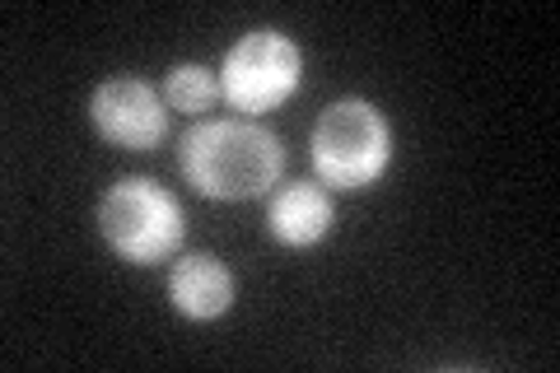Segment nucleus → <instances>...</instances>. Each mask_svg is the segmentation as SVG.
<instances>
[{"mask_svg": "<svg viewBox=\"0 0 560 373\" xmlns=\"http://www.w3.org/2000/svg\"><path fill=\"white\" fill-rule=\"evenodd\" d=\"M304 75V57L290 33L280 28H253L230 47L220 66V94L238 113H271L280 108Z\"/></svg>", "mask_w": 560, "mask_h": 373, "instance_id": "obj_4", "label": "nucleus"}, {"mask_svg": "<svg viewBox=\"0 0 560 373\" xmlns=\"http://www.w3.org/2000/svg\"><path fill=\"white\" fill-rule=\"evenodd\" d=\"M168 299L183 317L210 323L234 308V276L215 253H187L168 271Z\"/></svg>", "mask_w": 560, "mask_h": 373, "instance_id": "obj_6", "label": "nucleus"}, {"mask_svg": "<svg viewBox=\"0 0 560 373\" xmlns=\"http://www.w3.org/2000/svg\"><path fill=\"white\" fill-rule=\"evenodd\" d=\"M331 220V197L318 187V183H290L280 187L271 197V210H267V224H271V238L285 243V247H313L327 238Z\"/></svg>", "mask_w": 560, "mask_h": 373, "instance_id": "obj_7", "label": "nucleus"}, {"mask_svg": "<svg viewBox=\"0 0 560 373\" xmlns=\"http://www.w3.org/2000/svg\"><path fill=\"white\" fill-rule=\"evenodd\" d=\"M90 117L103 140L127 150H154L168 131L164 98L154 94L145 80L136 75H113L90 94Z\"/></svg>", "mask_w": 560, "mask_h": 373, "instance_id": "obj_5", "label": "nucleus"}, {"mask_svg": "<svg viewBox=\"0 0 560 373\" xmlns=\"http://www.w3.org/2000/svg\"><path fill=\"white\" fill-rule=\"evenodd\" d=\"M178 168L210 201H253L280 183L285 145L253 121H197L178 140Z\"/></svg>", "mask_w": 560, "mask_h": 373, "instance_id": "obj_1", "label": "nucleus"}, {"mask_svg": "<svg viewBox=\"0 0 560 373\" xmlns=\"http://www.w3.org/2000/svg\"><path fill=\"white\" fill-rule=\"evenodd\" d=\"M98 234L121 261L154 266L183 247V206L154 177H117L98 201Z\"/></svg>", "mask_w": 560, "mask_h": 373, "instance_id": "obj_2", "label": "nucleus"}, {"mask_svg": "<svg viewBox=\"0 0 560 373\" xmlns=\"http://www.w3.org/2000/svg\"><path fill=\"white\" fill-rule=\"evenodd\" d=\"M215 94H220V75H215V70H206V66H197V61L173 66V70H168V80H164V98H168V108L191 113V117L210 113V103H215Z\"/></svg>", "mask_w": 560, "mask_h": 373, "instance_id": "obj_8", "label": "nucleus"}, {"mask_svg": "<svg viewBox=\"0 0 560 373\" xmlns=\"http://www.w3.org/2000/svg\"><path fill=\"white\" fill-rule=\"evenodd\" d=\"M393 164V127L370 98H341L313 127V168L327 187L360 191Z\"/></svg>", "mask_w": 560, "mask_h": 373, "instance_id": "obj_3", "label": "nucleus"}]
</instances>
